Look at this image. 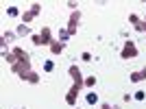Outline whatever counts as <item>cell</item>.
<instances>
[{"mask_svg": "<svg viewBox=\"0 0 146 109\" xmlns=\"http://www.w3.org/2000/svg\"><path fill=\"white\" fill-rule=\"evenodd\" d=\"M137 57V46H135V42L133 39H127L124 42V46H122V50H120V59H135Z\"/></svg>", "mask_w": 146, "mask_h": 109, "instance_id": "cell-1", "label": "cell"}, {"mask_svg": "<svg viewBox=\"0 0 146 109\" xmlns=\"http://www.w3.org/2000/svg\"><path fill=\"white\" fill-rule=\"evenodd\" d=\"M81 90H83V85H76V83H72V87L68 90V94H66V103L70 105V107H76V100H79V94H81Z\"/></svg>", "mask_w": 146, "mask_h": 109, "instance_id": "cell-2", "label": "cell"}, {"mask_svg": "<svg viewBox=\"0 0 146 109\" xmlns=\"http://www.w3.org/2000/svg\"><path fill=\"white\" fill-rule=\"evenodd\" d=\"M11 72H13V74H18L20 79H22L24 74H29V72H31V59H22V61H18L15 66H11Z\"/></svg>", "mask_w": 146, "mask_h": 109, "instance_id": "cell-3", "label": "cell"}, {"mask_svg": "<svg viewBox=\"0 0 146 109\" xmlns=\"http://www.w3.org/2000/svg\"><path fill=\"white\" fill-rule=\"evenodd\" d=\"M68 74H70L72 83H76V85H83V87H85V79H83V74H81L79 66H70V68H68Z\"/></svg>", "mask_w": 146, "mask_h": 109, "instance_id": "cell-4", "label": "cell"}, {"mask_svg": "<svg viewBox=\"0 0 146 109\" xmlns=\"http://www.w3.org/2000/svg\"><path fill=\"white\" fill-rule=\"evenodd\" d=\"M39 35H42V42H44V46H50V44L55 42V39H52V31H50L48 26H44V29L39 31Z\"/></svg>", "mask_w": 146, "mask_h": 109, "instance_id": "cell-5", "label": "cell"}, {"mask_svg": "<svg viewBox=\"0 0 146 109\" xmlns=\"http://www.w3.org/2000/svg\"><path fill=\"white\" fill-rule=\"evenodd\" d=\"M48 48H50V53H52V54L57 57V54H61L63 50H66V44H63V42H59V39H55V42L50 44Z\"/></svg>", "mask_w": 146, "mask_h": 109, "instance_id": "cell-6", "label": "cell"}, {"mask_svg": "<svg viewBox=\"0 0 146 109\" xmlns=\"http://www.w3.org/2000/svg\"><path fill=\"white\" fill-rule=\"evenodd\" d=\"M22 81H26V83H31V85H37V83H39V74L31 70L29 74H24V76H22Z\"/></svg>", "mask_w": 146, "mask_h": 109, "instance_id": "cell-7", "label": "cell"}, {"mask_svg": "<svg viewBox=\"0 0 146 109\" xmlns=\"http://www.w3.org/2000/svg\"><path fill=\"white\" fill-rule=\"evenodd\" d=\"M15 57H18V61H22V59H31L29 57V53H26L24 48H20V46H13V50H11Z\"/></svg>", "mask_w": 146, "mask_h": 109, "instance_id": "cell-8", "label": "cell"}, {"mask_svg": "<svg viewBox=\"0 0 146 109\" xmlns=\"http://www.w3.org/2000/svg\"><path fill=\"white\" fill-rule=\"evenodd\" d=\"M15 33H18V37H26V35H31V26L29 24H18Z\"/></svg>", "mask_w": 146, "mask_h": 109, "instance_id": "cell-9", "label": "cell"}, {"mask_svg": "<svg viewBox=\"0 0 146 109\" xmlns=\"http://www.w3.org/2000/svg\"><path fill=\"white\" fill-rule=\"evenodd\" d=\"M20 20H22V24H31L33 20H35V15H33V11H22V15H20Z\"/></svg>", "mask_w": 146, "mask_h": 109, "instance_id": "cell-10", "label": "cell"}, {"mask_svg": "<svg viewBox=\"0 0 146 109\" xmlns=\"http://www.w3.org/2000/svg\"><path fill=\"white\" fill-rule=\"evenodd\" d=\"M129 79H131V83H142V81H146V79H144V74H142V70H137V72H131V74H129Z\"/></svg>", "mask_w": 146, "mask_h": 109, "instance_id": "cell-11", "label": "cell"}, {"mask_svg": "<svg viewBox=\"0 0 146 109\" xmlns=\"http://www.w3.org/2000/svg\"><path fill=\"white\" fill-rule=\"evenodd\" d=\"M15 37H18V33H13V31H7L5 35H2V44H5V46H7V44H11Z\"/></svg>", "mask_w": 146, "mask_h": 109, "instance_id": "cell-12", "label": "cell"}, {"mask_svg": "<svg viewBox=\"0 0 146 109\" xmlns=\"http://www.w3.org/2000/svg\"><path fill=\"white\" fill-rule=\"evenodd\" d=\"M85 100H87V105H98V94L96 92H87Z\"/></svg>", "mask_w": 146, "mask_h": 109, "instance_id": "cell-13", "label": "cell"}, {"mask_svg": "<svg viewBox=\"0 0 146 109\" xmlns=\"http://www.w3.org/2000/svg\"><path fill=\"white\" fill-rule=\"evenodd\" d=\"M2 59H5L7 63H9V66H15V63H18V57H15L13 53H7V54H2Z\"/></svg>", "mask_w": 146, "mask_h": 109, "instance_id": "cell-14", "label": "cell"}, {"mask_svg": "<svg viewBox=\"0 0 146 109\" xmlns=\"http://www.w3.org/2000/svg\"><path fill=\"white\" fill-rule=\"evenodd\" d=\"M133 100H137V103H144V100H146V92H144V90H137V92L133 94Z\"/></svg>", "mask_w": 146, "mask_h": 109, "instance_id": "cell-15", "label": "cell"}, {"mask_svg": "<svg viewBox=\"0 0 146 109\" xmlns=\"http://www.w3.org/2000/svg\"><path fill=\"white\" fill-rule=\"evenodd\" d=\"M7 15H9V18H18V15H22V13H20L18 7H7Z\"/></svg>", "mask_w": 146, "mask_h": 109, "instance_id": "cell-16", "label": "cell"}, {"mask_svg": "<svg viewBox=\"0 0 146 109\" xmlns=\"http://www.w3.org/2000/svg\"><path fill=\"white\" fill-rule=\"evenodd\" d=\"M70 37H72V35L68 33V29H59V42H63V44H66L68 39H70Z\"/></svg>", "mask_w": 146, "mask_h": 109, "instance_id": "cell-17", "label": "cell"}, {"mask_svg": "<svg viewBox=\"0 0 146 109\" xmlns=\"http://www.w3.org/2000/svg\"><path fill=\"white\" fill-rule=\"evenodd\" d=\"M140 22H142L140 15H135V13H131V15H129V24H131V26H137Z\"/></svg>", "mask_w": 146, "mask_h": 109, "instance_id": "cell-18", "label": "cell"}, {"mask_svg": "<svg viewBox=\"0 0 146 109\" xmlns=\"http://www.w3.org/2000/svg\"><path fill=\"white\" fill-rule=\"evenodd\" d=\"M44 70H46V72H52V70H55V61L46 59V61H44Z\"/></svg>", "mask_w": 146, "mask_h": 109, "instance_id": "cell-19", "label": "cell"}, {"mask_svg": "<svg viewBox=\"0 0 146 109\" xmlns=\"http://www.w3.org/2000/svg\"><path fill=\"white\" fill-rule=\"evenodd\" d=\"M31 11H33V15H39V13H42V5H39V2H33V5H31Z\"/></svg>", "mask_w": 146, "mask_h": 109, "instance_id": "cell-20", "label": "cell"}, {"mask_svg": "<svg viewBox=\"0 0 146 109\" xmlns=\"http://www.w3.org/2000/svg\"><path fill=\"white\" fill-rule=\"evenodd\" d=\"M96 85V76H85V87H94Z\"/></svg>", "mask_w": 146, "mask_h": 109, "instance_id": "cell-21", "label": "cell"}, {"mask_svg": "<svg viewBox=\"0 0 146 109\" xmlns=\"http://www.w3.org/2000/svg\"><path fill=\"white\" fill-rule=\"evenodd\" d=\"M31 42L35 44V46H44V42H42V35H33V37H31Z\"/></svg>", "mask_w": 146, "mask_h": 109, "instance_id": "cell-22", "label": "cell"}, {"mask_svg": "<svg viewBox=\"0 0 146 109\" xmlns=\"http://www.w3.org/2000/svg\"><path fill=\"white\" fill-rule=\"evenodd\" d=\"M68 9H70V11H79V2L70 0V2H68Z\"/></svg>", "mask_w": 146, "mask_h": 109, "instance_id": "cell-23", "label": "cell"}, {"mask_svg": "<svg viewBox=\"0 0 146 109\" xmlns=\"http://www.w3.org/2000/svg\"><path fill=\"white\" fill-rule=\"evenodd\" d=\"M81 61H92V53H87V50H85V53L81 54Z\"/></svg>", "mask_w": 146, "mask_h": 109, "instance_id": "cell-24", "label": "cell"}, {"mask_svg": "<svg viewBox=\"0 0 146 109\" xmlns=\"http://www.w3.org/2000/svg\"><path fill=\"white\" fill-rule=\"evenodd\" d=\"M122 100H124V103H131V100H133V94H124V96H122Z\"/></svg>", "mask_w": 146, "mask_h": 109, "instance_id": "cell-25", "label": "cell"}, {"mask_svg": "<svg viewBox=\"0 0 146 109\" xmlns=\"http://www.w3.org/2000/svg\"><path fill=\"white\" fill-rule=\"evenodd\" d=\"M100 109H113V105H109V103H100Z\"/></svg>", "mask_w": 146, "mask_h": 109, "instance_id": "cell-26", "label": "cell"}, {"mask_svg": "<svg viewBox=\"0 0 146 109\" xmlns=\"http://www.w3.org/2000/svg\"><path fill=\"white\" fill-rule=\"evenodd\" d=\"M142 74H144V79H146V68H142Z\"/></svg>", "mask_w": 146, "mask_h": 109, "instance_id": "cell-27", "label": "cell"}, {"mask_svg": "<svg viewBox=\"0 0 146 109\" xmlns=\"http://www.w3.org/2000/svg\"><path fill=\"white\" fill-rule=\"evenodd\" d=\"M142 22H144V29H146V15H144V18H142Z\"/></svg>", "mask_w": 146, "mask_h": 109, "instance_id": "cell-28", "label": "cell"}, {"mask_svg": "<svg viewBox=\"0 0 146 109\" xmlns=\"http://www.w3.org/2000/svg\"><path fill=\"white\" fill-rule=\"evenodd\" d=\"M113 109H120V105H113Z\"/></svg>", "mask_w": 146, "mask_h": 109, "instance_id": "cell-29", "label": "cell"}, {"mask_svg": "<svg viewBox=\"0 0 146 109\" xmlns=\"http://www.w3.org/2000/svg\"><path fill=\"white\" fill-rule=\"evenodd\" d=\"M74 109H79V107H74Z\"/></svg>", "mask_w": 146, "mask_h": 109, "instance_id": "cell-30", "label": "cell"}]
</instances>
